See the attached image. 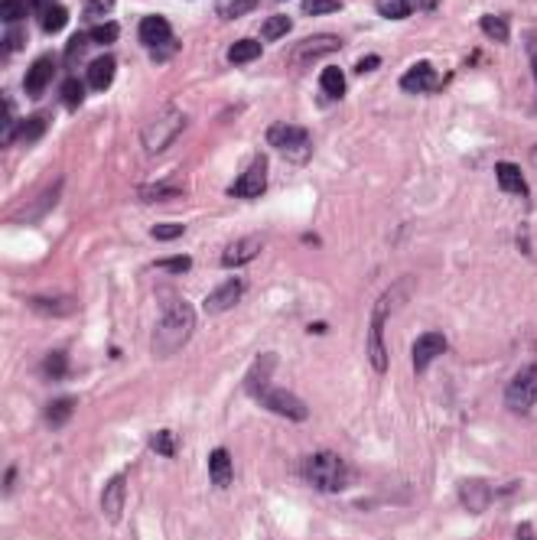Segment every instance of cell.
<instances>
[{
	"mask_svg": "<svg viewBox=\"0 0 537 540\" xmlns=\"http://www.w3.org/2000/svg\"><path fill=\"white\" fill-rule=\"evenodd\" d=\"M460 502H462V508H466L469 515H482V511L492 505V488H489V482H482V479H466V482L460 485Z\"/></svg>",
	"mask_w": 537,
	"mask_h": 540,
	"instance_id": "obj_14",
	"label": "cell"
},
{
	"mask_svg": "<svg viewBox=\"0 0 537 540\" xmlns=\"http://www.w3.org/2000/svg\"><path fill=\"white\" fill-rule=\"evenodd\" d=\"M43 131H46V121H43V117H33V121H24L16 127V137L26 140V144H36V140L43 137Z\"/></svg>",
	"mask_w": 537,
	"mask_h": 540,
	"instance_id": "obj_33",
	"label": "cell"
},
{
	"mask_svg": "<svg viewBox=\"0 0 537 540\" xmlns=\"http://www.w3.org/2000/svg\"><path fill=\"white\" fill-rule=\"evenodd\" d=\"M290 26H293V24H290V16H283V14L267 16L264 26H261V36H264V39H281V36H287Z\"/></svg>",
	"mask_w": 537,
	"mask_h": 540,
	"instance_id": "obj_30",
	"label": "cell"
},
{
	"mask_svg": "<svg viewBox=\"0 0 537 540\" xmlns=\"http://www.w3.org/2000/svg\"><path fill=\"white\" fill-rule=\"evenodd\" d=\"M117 72V62L114 55H98V59L88 65V85L94 88V92H104V88L111 85V78H114Z\"/></svg>",
	"mask_w": 537,
	"mask_h": 540,
	"instance_id": "obj_18",
	"label": "cell"
},
{
	"mask_svg": "<svg viewBox=\"0 0 537 540\" xmlns=\"http://www.w3.org/2000/svg\"><path fill=\"white\" fill-rule=\"evenodd\" d=\"M244 391L254 397L261 407L273 410V414H281V417L293 420V424H300V420L310 417V410H306V404L296 397V394L283 391V387H273L271 381H261V385H248Z\"/></svg>",
	"mask_w": 537,
	"mask_h": 540,
	"instance_id": "obj_4",
	"label": "cell"
},
{
	"mask_svg": "<svg viewBox=\"0 0 537 540\" xmlns=\"http://www.w3.org/2000/svg\"><path fill=\"white\" fill-rule=\"evenodd\" d=\"M267 189V160L264 156H254L251 166L228 185V195H242V199H257V195Z\"/></svg>",
	"mask_w": 537,
	"mask_h": 540,
	"instance_id": "obj_9",
	"label": "cell"
},
{
	"mask_svg": "<svg viewBox=\"0 0 537 540\" xmlns=\"http://www.w3.org/2000/svg\"><path fill=\"white\" fill-rule=\"evenodd\" d=\"M111 10H114V0H88L85 16L88 20H102V16H108Z\"/></svg>",
	"mask_w": 537,
	"mask_h": 540,
	"instance_id": "obj_38",
	"label": "cell"
},
{
	"mask_svg": "<svg viewBox=\"0 0 537 540\" xmlns=\"http://www.w3.org/2000/svg\"><path fill=\"white\" fill-rule=\"evenodd\" d=\"M531 156H534V160H537V147H534V154H531Z\"/></svg>",
	"mask_w": 537,
	"mask_h": 540,
	"instance_id": "obj_47",
	"label": "cell"
},
{
	"mask_svg": "<svg viewBox=\"0 0 537 540\" xmlns=\"http://www.w3.org/2000/svg\"><path fill=\"white\" fill-rule=\"evenodd\" d=\"M117 33H121V26H117V24H98L92 33H88V39H92V43H102V46H104V43H114Z\"/></svg>",
	"mask_w": 537,
	"mask_h": 540,
	"instance_id": "obj_37",
	"label": "cell"
},
{
	"mask_svg": "<svg viewBox=\"0 0 537 540\" xmlns=\"http://www.w3.org/2000/svg\"><path fill=\"white\" fill-rule=\"evenodd\" d=\"M320 88H323V95H326V98H333V101L343 98V95H345L343 69H339V65H326V69H323V75H320Z\"/></svg>",
	"mask_w": 537,
	"mask_h": 540,
	"instance_id": "obj_22",
	"label": "cell"
},
{
	"mask_svg": "<svg viewBox=\"0 0 537 540\" xmlns=\"http://www.w3.org/2000/svg\"><path fill=\"white\" fill-rule=\"evenodd\" d=\"M193 329H195L193 306H189L186 300H173L170 306H166L164 319H160L154 329V355L166 358V355H173V352H179V348L189 342Z\"/></svg>",
	"mask_w": 537,
	"mask_h": 540,
	"instance_id": "obj_1",
	"label": "cell"
},
{
	"mask_svg": "<svg viewBox=\"0 0 537 540\" xmlns=\"http://www.w3.org/2000/svg\"><path fill=\"white\" fill-rule=\"evenodd\" d=\"M82 98H85V82H78V78H65L63 82V101L65 105H69V108H78Z\"/></svg>",
	"mask_w": 537,
	"mask_h": 540,
	"instance_id": "obj_32",
	"label": "cell"
},
{
	"mask_svg": "<svg viewBox=\"0 0 537 540\" xmlns=\"http://www.w3.org/2000/svg\"><path fill=\"white\" fill-rule=\"evenodd\" d=\"M26 14H30L26 0H4V24H20Z\"/></svg>",
	"mask_w": 537,
	"mask_h": 540,
	"instance_id": "obj_34",
	"label": "cell"
},
{
	"mask_svg": "<svg viewBox=\"0 0 537 540\" xmlns=\"http://www.w3.org/2000/svg\"><path fill=\"white\" fill-rule=\"evenodd\" d=\"M436 69L430 65V62H413L411 69L404 72V78H401V88L404 92H411V95H417V92H433L436 88Z\"/></svg>",
	"mask_w": 537,
	"mask_h": 540,
	"instance_id": "obj_15",
	"label": "cell"
},
{
	"mask_svg": "<svg viewBox=\"0 0 537 540\" xmlns=\"http://www.w3.org/2000/svg\"><path fill=\"white\" fill-rule=\"evenodd\" d=\"M150 446H154V453L160 455H173L176 453V446H173V433H154V440H150Z\"/></svg>",
	"mask_w": 537,
	"mask_h": 540,
	"instance_id": "obj_39",
	"label": "cell"
},
{
	"mask_svg": "<svg viewBox=\"0 0 537 540\" xmlns=\"http://www.w3.org/2000/svg\"><path fill=\"white\" fill-rule=\"evenodd\" d=\"M531 69H534V78H537V53H534V59H531Z\"/></svg>",
	"mask_w": 537,
	"mask_h": 540,
	"instance_id": "obj_46",
	"label": "cell"
},
{
	"mask_svg": "<svg viewBox=\"0 0 537 540\" xmlns=\"http://www.w3.org/2000/svg\"><path fill=\"white\" fill-rule=\"evenodd\" d=\"M183 232H186V228L179 222H166V225H154L150 235H154L156 241H176V238H183Z\"/></svg>",
	"mask_w": 537,
	"mask_h": 540,
	"instance_id": "obj_36",
	"label": "cell"
},
{
	"mask_svg": "<svg viewBox=\"0 0 537 540\" xmlns=\"http://www.w3.org/2000/svg\"><path fill=\"white\" fill-rule=\"evenodd\" d=\"M518 540H537V537H534V527H531V525H522V527H518Z\"/></svg>",
	"mask_w": 537,
	"mask_h": 540,
	"instance_id": "obj_44",
	"label": "cell"
},
{
	"mask_svg": "<svg viewBox=\"0 0 537 540\" xmlns=\"http://www.w3.org/2000/svg\"><path fill=\"white\" fill-rule=\"evenodd\" d=\"M30 4H33L36 10H43V7H49V4H55V0H30Z\"/></svg>",
	"mask_w": 537,
	"mask_h": 540,
	"instance_id": "obj_45",
	"label": "cell"
},
{
	"mask_svg": "<svg viewBox=\"0 0 537 540\" xmlns=\"http://www.w3.org/2000/svg\"><path fill=\"white\" fill-rule=\"evenodd\" d=\"M124 475H114V479L104 485V495H102V511L104 517H108L111 525H117L121 521V515H124Z\"/></svg>",
	"mask_w": 537,
	"mask_h": 540,
	"instance_id": "obj_17",
	"label": "cell"
},
{
	"mask_svg": "<svg viewBox=\"0 0 537 540\" xmlns=\"http://www.w3.org/2000/svg\"><path fill=\"white\" fill-rule=\"evenodd\" d=\"M537 404V365H528L514 375V381L505 391V407L512 414H528Z\"/></svg>",
	"mask_w": 537,
	"mask_h": 540,
	"instance_id": "obj_7",
	"label": "cell"
},
{
	"mask_svg": "<svg viewBox=\"0 0 537 540\" xmlns=\"http://www.w3.org/2000/svg\"><path fill=\"white\" fill-rule=\"evenodd\" d=\"M267 144L277 147L281 154H287L290 160H296V163H306V156H310V137H306L303 127L271 124V127H267Z\"/></svg>",
	"mask_w": 537,
	"mask_h": 540,
	"instance_id": "obj_6",
	"label": "cell"
},
{
	"mask_svg": "<svg viewBox=\"0 0 537 540\" xmlns=\"http://www.w3.org/2000/svg\"><path fill=\"white\" fill-rule=\"evenodd\" d=\"M179 193H183L179 185L154 183V185H144V189H141V199H144V202H164V199H176Z\"/></svg>",
	"mask_w": 537,
	"mask_h": 540,
	"instance_id": "obj_26",
	"label": "cell"
},
{
	"mask_svg": "<svg viewBox=\"0 0 537 540\" xmlns=\"http://www.w3.org/2000/svg\"><path fill=\"white\" fill-rule=\"evenodd\" d=\"M404 284H394L388 290V294L382 296V300L374 303V309H372V323H368V362H372V368L378 371V375H384L388 371V348H384V323H388V313H391V306H394V300L401 294Z\"/></svg>",
	"mask_w": 537,
	"mask_h": 540,
	"instance_id": "obj_3",
	"label": "cell"
},
{
	"mask_svg": "<svg viewBox=\"0 0 537 540\" xmlns=\"http://www.w3.org/2000/svg\"><path fill=\"white\" fill-rule=\"evenodd\" d=\"M339 49H343V39L339 36H333V33H316V36L300 39L290 55H293L296 62H306V59H313V55H329V53H339Z\"/></svg>",
	"mask_w": 537,
	"mask_h": 540,
	"instance_id": "obj_10",
	"label": "cell"
},
{
	"mask_svg": "<svg viewBox=\"0 0 537 540\" xmlns=\"http://www.w3.org/2000/svg\"><path fill=\"white\" fill-rule=\"evenodd\" d=\"M303 479L310 482L316 492H326V495H335V492H345V488L352 485V472L349 465L339 459L335 453H329V449H323V453H310L303 459Z\"/></svg>",
	"mask_w": 537,
	"mask_h": 540,
	"instance_id": "obj_2",
	"label": "cell"
},
{
	"mask_svg": "<svg viewBox=\"0 0 537 540\" xmlns=\"http://www.w3.org/2000/svg\"><path fill=\"white\" fill-rule=\"evenodd\" d=\"M378 65H382V59H378V55H368V59L358 62L355 72H372V69H378Z\"/></svg>",
	"mask_w": 537,
	"mask_h": 540,
	"instance_id": "obj_43",
	"label": "cell"
},
{
	"mask_svg": "<svg viewBox=\"0 0 537 540\" xmlns=\"http://www.w3.org/2000/svg\"><path fill=\"white\" fill-rule=\"evenodd\" d=\"M479 26H482V33L489 39H495V43H505L508 39V20H502V16H482L479 20Z\"/></svg>",
	"mask_w": 537,
	"mask_h": 540,
	"instance_id": "obj_29",
	"label": "cell"
},
{
	"mask_svg": "<svg viewBox=\"0 0 537 540\" xmlns=\"http://www.w3.org/2000/svg\"><path fill=\"white\" fill-rule=\"evenodd\" d=\"M378 14L388 16V20H404V16L413 14V4H407V0H378Z\"/></svg>",
	"mask_w": 537,
	"mask_h": 540,
	"instance_id": "obj_28",
	"label": "cell"
},
{
	"mask_svg": "<svg viewBox=\"0 0 537 540\" xmlns=\"http://www.w3.org/2000/svg\"><path fill=\"white\" fill-rule=\"evenodd\" d=\"M183 127H186V115L179 108H164L144 127V150L147 154H164L173 140L183 134Z\"/></svg>",
	"mask_w": 537,
	"mask_h": 540,
	"instance_id": "obj_5",
	"label": "cell"
},
{
	"mask_svg": "<svg viewBox=\"0 0 537 540\" xmlns=\"http://www.w3.org/2000/svg\"><path fill=\"white\" fill-rule=\"evenodd\" d=\"M30 306L43 316H69L75 309V300L72 296H36V300H30Z\"/></svg>",
	"mask_w": 537,
	"mask_h": 540,
	"instance_id": "obj_21",
	"label": "cell"
},
{
	"mask_svg": "<svg viewBox=\"0 0 537 540\" xmlns=\"http://www.w3.org/2000/svg\"><path fill=\"white\" fill-rule=\"evenodd\" d=\"M495 179H499V185L505 189V193H512V195H528V185H524V176H522V170H518L514 163H499V166H495Z\"/></svg>",
	"mask_w": 537,
	"mask_h": 540,
	"instance_id": "obj_20",
	"label": "cell"
},
{
	"mask_svg": "<svg viewBox=\"0 0 537 540\" xmlns=\"http://www.w3.org/2000/svg\"><path fill=\"white\" fill-rule=\"evenodd\" d=\"M72 410H75V397H59V401H53L46 407V424L49 426H63V424H69L72 420Z\"/></svg>",
	"mask_w": 537,
	"mask_h": 540,
	"instance_id": "obj_25",
	"label": "cell"
},
{
	"mask_svg": "<svg viewBox=\"0 0 537 540\" xmlns=\"http://www.w3.org/2000/svg\"><path fill=\"white\" fill-rule=\"evenodd\" d=\"M24 46V30H7L4 33V55Z\"/></svg>",
	"mask_w": 537,
	"mask_h": 540,
	"instance_id": "obj_41",
	"label": "cell"
},
{
	"mask_svg": "<svg viewBox=\"0 0 537 540\" xmlns=\"http://www.w3.org/2000/svg\"><path fill=\"white\" fill-rule=\"evenodd\" d=\"M65 24H69V10L63 4H49V7L39 10V26L46 33H59Z\"/></svg>",
	"mask_w": 537,
	"mask_h": 540,
	"instance_id": "obj_23",
	"label": "cell"
},
{
	"mask_svg": "<svg viewBox=\"0 0 537 540\" xmlns=\"http://www.w3.org/2000/svg\"><path fill=\"white\" fill-rule=\"evenodd\" d=\"M446 352V339L440 335V332H427V335H421V339L413 342V368L423 371L433 358H440Z\"/></svg>",
	"mask_w": 537,
	"mask_h": 540,
	"instance_id": "obj_16",
	"label": "cell"
},
{
	"mask_svg": "<svg viewBox=\"0 0 537 540\" xmlns=\"http://www.w3.org/2000/svg\"><path fill=\"white\" fill-rule=\"evenodd\" d=\"M209 479L215 488L232 485V455H228V449H215L209 455Z\"/></svg>",
	"mask_w": 537,
	"mask_h": 540,
	"instance_id": "obj_19",
	"label": "cell"
},
{
	"mask_svg": "<svg viewBox=\"0 0 537 540\" xmlns=\"http://www.w3.org/2000/svg\"><path fill=\"white\" fill-rule=\"evenodd\" d=\"M141 43L154 53V59H170L166 53L176 49V39L164 16H144L141 20Z\"/></svg>",
	"mask_w": 537,
	"mask_h": 540,
	"instance_id": "obj_8",
	"label": "cell"
},
{
	"mask_svg": "<svg viewBox=\"0 0 537 540\" xmlns=\"http://www.w3.org/2000/svg\"><path fill=\"white\" fill-rule=\"evenodd\" d=\"M82 46H85V36H75L69 43V49H65V62H69V65H75V62L82 59Z\"/></svg>",
	"mask_w": 537,
	"mask_h": 540,
	"instance_id": "obj_42",
	"label": "cell"
},
{
	"mask_svg": "<svg viewBox=\"0 0 537 540\" xmlns=\"http://www.w3.org/2000/svg\"><path fill=\"white\" fill-rule=\"evenodd\" d=\"M257 0H215V10L222 20H234V16L248 14L251 7H254Z\"/></svg>",
	"mask_w": 537,
	"mask_h": 540,
	"instance_id": "obj_27",
	"label": "cell"
},
{
	"mask_svg": "<svg viewBox=\"0 0 537 540\" xmlns=\"http://www.w3.org/2000/svg\"><path fill=\"white\" fill-rule=\"evenodd\" d=\"M257 55H261V43H257V39H238V43L228 49V62H232V65H248Z\"/></svg>",
	"mask_w": 537,
	"mask_h": 540,
	"instance_id": "obj_24",
	"label": "cell"
},
{
	"mask_svg": "<svg viewBox=\"0 0 537 540\" xmlns=\"http://www.w3.org/2000/svg\"><path fill=\"white\" fill-rule=\"evenodd\" d=\"M65 368H69V355H65V352H49L46 362H43V375H46V378H53V381L63 378Z\"/></svg>",
	"mask_w": 537,
	"mask_h": 540,
	"instance_id": "obj_31",
	"label": "cell"
},
{
	"mask_svg": "<svg viewBox=\"0 0 537 540\" xmlns=\"http://www.w3.org/2000/svg\"><path fill=\"white\" fill-rule=\"evenodd\" d=\"M244 296V280H225V284L218 286L215 294L205 296V313H212V316H218V313H225V309H232L234 303Z\"/></svg>",
	"mask_w": 537,
	"mask_h": 540,
	"instance_id": "obj_13",
	"label": "cell"
},
{
	"mask_svg": "<svg viewBox=\"0 0 537 540\" xmlns=\"http://www.w3.org/2000/svg\"><path fill=\"white\" fill-rule=\"evenodd\" d=\"M343 7V0H306L303 10L310 16H323V14H335V10Z\"/></svg>",
	"mask_w": 537,
	"mask_h": 540,
	"instance_id": "obj_35",
	"label": "cell"
},
{
	"mask_svg": "<svg viewBox=\"0 0 537 540\" xmlns=\"http://www.w3.org/2000/svg\"><path fill=\"white\" fill-rule=\"evenodd\" d=\"M53 78H55V59L53 55H39V59L30 65V72H26V78H24L26 95H30V98H43V92L49 88Z\"/></svg>",
	"mask_w": 537,
	"mask_h": 540,
	"instance_id": "obj_12",
	"label": "cell"
},
{
	"mask_svg": "<svg viewBox=\"0 0 537 540\" xmlns=\"http://www.w3.org/2000/svg\"><path fill=\"white\" fill-rule=\"evenodd\" d=\"M160 267L170 270V274H186L189 267H193V257L179 255V257H166V261H160Z\"/></svg>",
	"mask_w": 537,
	"mask_h": 540,
	"instance_id": "obj_40",
	"label": "cell"
},
{
	"mask_svg": "<svg viewBox=\"0 0 537 540\" xmlns=\"http://www.w3.org/2000/svg\"><path fill=\"white\" fill-rule=\"evenodd\" d=\"M261 247H264V241H261V235H248V238H234L232 245L222 251V267H242V264L254 261L257 255H261Z\"/></svg>",
	"mask_w": 537,
	"mask_h": 540,
	"instance_id": "obj_11",
	"label": "cell"
}]
</instances>
